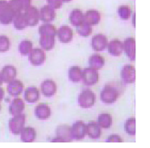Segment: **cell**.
<instances>
[{
    "label": "cell",
    "mask_w": 150,
    "mask_h": 148,
    "mask_svg": "<svg viewBox=\"0 0 150 148\" xmlns=\"http://www.w3.org/2000/svg\"><path fill=\"white\" fill-rule=\"evenodd\" d=\"M41 92L45 97L50 98L55 95L57 90V87H56V83L54 80L47 79L44 80L42 82L40 85Z\"/></svg>",
    "instance_id": "obj_13"
},
{
    "label": "cell",
    "mask_w": 150,
    "mask_h": 148,
    "mask_svg": "<svg viewBox=\"0 0 150 148\" xmlns=\"http://www.w3.org/2000/svg\"><path fill=\"white\" fill-rule=\"evenodd\" d=\"M11 8L16 13L22 12L31 6V0H10L8 1Z\"/></svg>",
    "instance_id": "obj_24"
},
{
    "label": "cell",
    "mask_w": 150,
    "mask_h": 148,
    "mask_svg": "<svg viewBox=\"0 0 150 148\" xmlns=\"http://www.w3.org/2000/svg\"><path fill=\"white\" fill-rule=\"evenodd\" d=\"M38 33L40 35H49V36L55 37L57 33V29L53 24L45 23L39 27Z\"/></svg>",
    "instance_id": "obj_30"
},
{
    "label": "cell",
    "mask_w": 150,
    "mask_h": 148,
    "mask_svg": "<svg viewBox=\"0 0 150 148\" xmlns=\"http://www.w3.org/2000/svg\"><path fill=\"white\" fill-rule=\"evenodd\" d=\"M26 123V116L23 114L13 116L8 121V127L11 132L14 135H20Z\"/></svg>",
    "instance_id": "obj_1"
},
{
    "label": "cell",
    "mask_w": 150,
    "mask_h": 148,
    "mask_svg": "<svg viewBox=\"0 0 150 148\" xmlns=\"http://www.w3.org/2000/svg\"><path fill=\"white\" fill-rule=\"evenodd\" d=\"M97 123L101 128L108 129L112 125V119L111 116L109 114L103 113L99 116L97 119Z\"/></svg>",
    "instance_id": "obj_32"
},
{
    "label": "cell",
    "mask_w": 150,
    "mask_h": 148,
    "mask_svg": "<svg viewBox=\"0 0 150 148\" xmlns=\"http://www.w3.org/2000/svg\"><path fill=\"white\" fill-rule=\"evenodd\" d=\"M40 91L35 87H29L24 91V99L29 103H35L40 98Z\"/></svg>",
    "instance_id": "obj_22"
},
{
    "label": "cell",
    "mask_w": 150,
    "mask_h": 148,
    "mask_svg": "<svg viewBox=\"0 0 150 148\" xmlns=\"http://www.w3.org/2000/svg\"><path fill=\"white\" fill-rule=\"evenodd\" d=\"M16 15V13L9 4L8 8L0 15V23L4 25H8V24H11Z\"/></svg>",
    "instance_id": "obj_25"
},
{
    "label": "cell",
    "mask_w": 150,
    "mask_h": 148,
    "mask_svg": "<svg viewBox=\"0 0 150 148\" xmlns=\"http://www.w3.org/2000/svg\"><path fill=\"white\" fill-rule=\"evenodd\" d=\"M69 20L72 25L74 26L75 27H78L81 24L84 22V14L80 9H74L70 13Z\"/></svg>",
    "instance_id": "obj_27"
},
{
    "label": "cell",
    "mask_w": 150,
    "mask_h": 148,
    "mask_svg": "<svg viewBox=\"0 0 150 148\" xmlns=\"http://www.w3.org/2000/svg\"><path fill=\"white\" fill-rule=\"evenodd\" d=\"M121 78L125 83H134L136 81V68L129 65L124 66L121 71Z\"/></svg>",
    "instance_id": "obj_9"
},
{
    "label": "cell",
    "mask_w": 150,
    "mask_h": 148,
    "mask_svg": "<svg viewBox=\"0 0 150 148\" xmlns=\"http://www.w3.org/2000/svg\"><path fill=\"white\" fill-rule=\"evenodd\" d=\"M72 1V0H62V1H63V2H65V3L70 2V1Z\"/></svg>",
    "instance_id": "obj_44"
},
{
    "label": "cell",
    "mask_w": 150,
    "mask_h": 148,
    "mask_svg": "<svg viewBox=\"0 0 150 148\" xmlns=\"http://www.w3.org/2000/svg\"><path fill=\"white\" fill-rule=\"evenodd\" d=\"M47 5L54 8V10L59 9L63 3L62 0H47Z\"/></svg>",
    "instance_id": "obj_38"
},
{
    "label": "cell",
    "mask_w": 150,
    "mask_h": 148,
    "mask_svg": "<svg viewBox=\"0 0 150 148\" xmlns=\"http://www.w3.org/2000/svg\"><path fill=\"white\" fill-rule=\"evenodd\" d=\"M3 83H4V82H3V80H2V77H1V73H0V87L2 85Z\"/></svg>",
    "instance_id": "obj_43"
},
{
    "label": "cell",
    "mask_w": 150,
    "mask_h": 148,
    "mask_svg": "<svg viewBox=\"0 0 150 148\" xmlns=\"http://www.w3.org/2000/svg\"><path fill=\"white\" fill-rule=\"evenodd\" d=\"M28 55L30 63L35 67L42 65L46 60V54L45 53V51L40 48H33Z\"/></svg>",
    "instance_id": "obj_5"
},
{
    "label": "cell",
    "mask_w": 150,
    "mask_h": 148,
    "mask_svg": "<svg viewBox=\"0 0 150 148\" xmlns=\"http://www.w3.org/2000/svg\"><path fill=\"white\" fill-rule=\"evenodd\" d=\"M71 136L73 140H82L86 135V125L83 121H77L70 127Z\"/></svg>",
    "instance_id": "obj_6"
},
{
    "label": "cell",
    "mask_w": 150,
    "mask_h": 148,
    "mask_svg": "<svg viewBox=\"0 0 150 148\" xmlns=\"http://www.w3.org/2000/svg\"><path fill=\"white\" fill-rule=\"evenodd\" d=\"M82 80L87 86H93L99 81V73L97 69L88 67L82 71Z\"/></svg>",
    "instance_id": "obj_4"
},
{
    "label": "cell",
    "mask_w": 150,
    "mask_h": 148,
    "mask_svg": "<svg viewBox=\"0 0 150 148\" xmlns=\"http://www.w3.org/2000/svg\"><path fill=\"white\" fill-rule=\"evenodd\" d=\"M56 35H57L60 42L67 44L72 41L73 36H74V33L70 27L64 25L62 26L57 30Z\"/></svg>",
    "instance_id": "obj_10"
},
{
    "label": "cell",
    "mask_w": 150,
    "mask_h": 148,
    "mask_svg": "<svg viewBox=\"0 0 150 148\" xmlns=\"http://www.w3.org/2000/svg\"><path fill=\"white\" fill-rule=\"evenodd\" d=\"M107 142H113V143H122L123 142V139L117 134H112L108 136V138L106 139Z\"/></svg>",
    "instance_id": "obj_39"
},
{
    "label": "cell",
    "mask_w": 150,
    "mask_h": 148,
    "mask_svg": "<svg viewBox=\"0 0 150 148\" xmlns=\"http://www.w3.org/2000/svg\"><path fill=\"white\" fill-rule=\"evenodd\" d=\"M96 101V96L93 91L85 89L80 93L78 97V103L81 107L88 109L93 107Z\"/></svg>",
    "instance_id": "obj_2"
},
{
    "label": "cell",
    "mask_w": 150,
    "mask_h": 148,
    "mask_svg": "<svg viewBox=\"0 0 150 148\" xmlns=\"http://www.w3.org/2000/svg\"><path fill=\"white\" fill-rule=\"evenodd\" d=\"M8 6L9 3L6 0H0V15L8 8Z\"/></svg>",
    "instance_id": "obj_40"
},
{
    "label": "cell",
    "mask_w": 150,
    "mask_h": 148,
    "mask_svg": "<svg viewBox=\"0 0 150 148\" xmlns=\"http://www.w3.org/2000/svg\"><path fill=\"white\" fill-rule=\"evenodd\" d=\"M13 23L14 27L17 30H20V31L24 30L27 27H29L27 18H26L25 15L23 12H20L16 13L13 20Z\"/></svg>",
    "instance_id": "obj_26"
},
{
    "label": "cell",
    "mask_w": 150,
    "mask_h": 148,
    "mask_svg": "<svg viewBox=\"0 0 150 148\" xmlns=\"http://www.w3.org/2000/svg\"><path fill=\"white\" fill-rule=\"evenodd\" d=\"M86 134L92 139H97L102 135V128L96 122H91L86 125Z\"/></svg>",
    "instance_id": "obj_21"
},
{
    "label": "cell",
    "mask_w": 150,
    "mask_h": 148,
    "mask_svg": "<svg viewBox=\"0 0 150 148\" xmlns=\"http://www.w3.org/2000/svg\"><path fill=\"white\" fill-rule=\"evenodd\" d=\"M1 73L3 82L8 84V82L16 79L17 76V69L12 65H6L4 67Z\"/></svg>",
    "instance_id": "obj_18"
},
{
    "label": "cell",
    "mask_w": 150,
    "mask_h": 148,
    "mask_svg": "<svg viewBox=\"0 0 150 148\" xmlns=\"http://www.w3.org/2000/svg\"><path fill=\"white\" fill-rule=\"evenodd\" d=\"M24 87V84L21 80L14 79L8 83L7 91L11 96L18 97L23 92Z\"/></svg>",
    "instance_id": "obj_12"
},
{
    "label": "cell",
    "mask_w": 150,
    "mask_h": 148,
    "mask_svg": "<svg viewBox=\"0 0 150 148\" xmlns=\"http://www.w3.org/2000/svg\"><path fill=\"white\" fill-rule=\"evenodd\" d=\"M82 69L78 66L70 67L68 71V76L72 82H79L82 80Z\"/></svg>",
    "instance_id": "obj_31"
},
{
    "label": "cell",
    "mask_w": 150,
    "mask_h": 148,
    "mask_svg": "<svg viewBox=\"0 0 150 148\" xmlns=\"http://www.w3.org/2000/svg\"><path fill=\"white\" fill-rule=\"evenodd\" d=\"M24 11V13L27 20L28 26L29 27L36 26L40 21V14H39L38 9L31 5Z\"/></svg>",
    "instance_id": "obj_7"
},
{
    "label": "cell",
    "mask_w": 150,
    "mask_h": 148,
    "mask_svg": "<svg viewBox=\"0 0 150 148\" xmlns=\"http://www.w3.org/2000/svg\"><path fill=\"white\" fill-rule=\"evenodd\" d=\"M39 43L42 49L44 51H50L55 46V37L40 35Z\"/></svg>",
    "instance_id": "obj_28"
},
{
    "label": "cell",
    "mask_w": 150,
    "mask_h": 148,
    "mask_svg": "<svg viewBox=\"0 0 150 148\" xmlns=\"http://www.w3.org/2000/svg\"><path fill=\"white\" fill-rule=\"evenodd\" d=\"M51 109L46 103H39L35 108V115L40 120H46L51 116Z\"/></svg>",
    "instance_id": "obj_19"
},
{
    "label": "cell",
    "mask_w": 150,
    "mask_h": 148,
    "mask_svg": "<svg viewBox=\"0 0 150 148\" xmlns=\"http://www.w3.org/2000/svg\"><path fill=\"white\" fill-rule=\"evenodd\" d=\"M33 49V43L31 41L25 40L22 41L18 46V50L22 55H28Z\"/></svg>",
    "instance_id": "obj_33"
},
{
    "label": "cell",
    "mask_w": 150,
    "mask_h": 148,
    "mask_svg": "<svg viewBox=\"0 0 150 148\" xmlns=\"http://www.w3.org/2000/svg\"><path fill=\"white\" fill-rule=\"evenodd\" d=\"M136 119L131 117L127 120L125 124V130L129 136H135L136 135Z\"/></svg>",
    "instance_id": "obj_35"
},
{
    "label": "cell",
    "mask_w": 150,
    "mask_h": 148,
    "mask_svg": "<svg viewBox=\"0 0 150 148\" xmlns=\"http://www.w3.org/2000/svg\"><path fill=\"white\" fill-rule=\"evenodd\" d=\"M124 51L131 60H136V40L134 37H128L123 42Z\"/></svg>",
    "instance_id": "obj_11"
},
{
    "label": "cell",
    "mask_w": 150,
    "mask_h": 148,
    "mask_svg": "<svg viewBox=\"0 0 150 148\" xmlns=\"http://www.w3.org/2000/svg\"><path fill=\"white\" fill-rule=\"evenodd\" d=\"M76 31L81 36L86 37H88L93 33V29H92V26L90 25L86 22H83V23L81 24L78 27H76Z\"/></svg>",
    "instance_id": "obj_34"
},
{
    "label": "cell",
    "mask_w": 150,
    "mask_h": 148,
    "mask_svg": "<svg viewBox=\"0 0 150 148\" xmlns=\"http://www.w3.org/2000/svg\"><path fill=\"white\" fill-rule=\"evenodd\" d=\"M135 20H136V14H134L133 15V26L135 27H136V23H135Z\"/></svg>",
    "instance_id": "obj_42"
},
{
    "label": "cell",
    "mask_w": 150,
    "mask_h": 148,
    "mask_svg": "<svg viewBox=\"0 0 150 148\" xmlns=\"http://www.w3.org/2000/svg\"><path fill=\"white\" fill-rule=\"evenodd\" d=\"M56 137L59 138L62 141L71 142L73 140L70 132V127L67 125H60L56 130Z\"/></svg>",
    "instance_id": "obj_15"
},
{
    "label": "cell",
    "mask_w": 150,
    "mask_h": 148,
    "mask_svg": "<svg viewBox=\"0 0 150 148\" xmlns=\"http://www.w3.org/2000/svg\"><path fill=\"white\" fill-rule=\"evenodd\" d=\"M4 96V90L2 87H0V102L3 100Z\"/></svg>",
    "instance_id": "obj_41"
},
{
    "label": "cell",
    "mask_w": 150,
    "mask_h": 148,
    "mask_svg": "<svg viewBox=\"0 0 150 148\" xmlns=\"http://www.w3.org/2000/svg\"><path fill=\"white\" fill-rule=\"evenodd\" d=\"M88 62L90 67L97 69V70H99V69H102L104 66L105 59L101 55L94 54V55H91L90 57Z\"/></svg>",
    "instance_id": "obj_29"
},
{
    "label": "cell",
    "mask_w": 150,
    "mask_h": 148,
    "mask_svg": "<svg viewBox=\"0 0 150 148\" xmlns=\"http://www.w3.org/2000/svg\"><path fill=\"white\" fill-rule=\"evenodd\" d=\"M107 48L110 55L118 57L121 55L124 51L123 42L119 40H112L108 43Z\"/></svg>",
    "instance_id": "obj_17"
},
{
    "label": "cell",
    "mask_w": 150,
    "mask_h": 148,
    "mask_svg": "<svg viewBox=\"0 0 150 148\" xmlns=\"http://www.w3.org/2000/svg\"><path fill=\"white\" fill-rule=\"evenodd\" d=\"M117 13L120 18L123 20H127L130 18L132 11L130 6L127 5L120 6L117 9Z\"/></svg>",
    "instance_id": "obj_36"
},
{
    "label": "cell",
    "mask_w": 150,
    "mask_h": 148,
    "mask_svg": "<svg viewBox=\"0 0 150 148\" xmlns=\"http://www.w3.org/2000/svg\"><path fill=\"white\" fill-rule=\"evenodd\" d=\"M40 14V20L45 23H50L55 19V10L50 7L49 5H45L39 11Z\"/></svg>",
    "instance_id": "obj_14"
},
{
    "label": "cell",
    "mask_w": 150,
    "mask_h": 148,
    "mask_svg": "<svg viewBox=\"0 0 150 148\" xmlns=\"http://www.w3.org/2000/svg\"><path fill=\"white\" fill-rule=\"evenodd\" d=\"M20 139L24 143H31L36 138V131L33 127H24L20 132Z\"/></svg>",
    "instance_id": "obj_20"
},
{
    "label": "cell",
    "mask_w": 150,
    "mask_h": 148,
    "mask_svg": "<svg viewBox=\"0 0 150 148\" xmlns=\"http://www.w3.org/2000/svg\"><path fill=\"white\" fill-rule=\"evenodd\" d=\"M25 108V103L20 98H16L12 100L9 106V113L12 116H16L22 114Z\"/></svg>",
    "instance_id": "obj_16"
},
{
    "label": "cell",
    "mask_w": 150,
    "mask_h": 148,
    "mask_svg": "<svg viewBox=\"0 0 150 148\" xmlns=\"http://www.w3.org/2000/svg\"><path fill=\"white\" fill-rule=\"evenodd\" d=\"M119 97V93L115 88L106 86L101 92L100 98L104 103L110 105L114 103Z\"/></svg>",
    "instance_id": "obj_3"
},
{
    "label": "cell",
    "mask_w": 150,
    "mask_h": 148,
    "mask_svg": "<svg viewBox=\"0 0 150 148\" xmlns=\"http://www.w3.org/2000/svg\"><path fill=\"white\" fill-rule=\"evenodd\" d=\"M11 46L9 38L6 35H0V53L8 51Z\"/></svg>",
    "instance_id": "obj_37"
},
{
    "label": "cell",
    "mask_w": 150,
    "mask_h": 148,
    "mask_svg": "<svg viewBox=\"0 0 150 148\" xmlns=\"http://www.w3.org/2000/svg\"><path fill=\"white\" fill-rule=\"evenodd\" d=\"M1 103H0V111H1Z\"/></svg>",
    "instance_id": "obj_45"
},
{
    "label": "cell",
    "mask_w": 150,
    "mask_h": 148,
    "mask_svg": "<svg viewBox=\"0 0 150 148\" xmlns=\"http://www.w3.org/2000/svg\"><path fill=\"white\" fill-rule=\"evenodd\" d=\"M101 20V15L96 10H89L84 14V22L91 26L97 25Z\"/></svg>",
    "instance_id": "obj_23"
},
{
    "label": "cell",
    "mask_w": 150,
    "mask_h": 148,
    "mask_svg": "<svg viewBox=\"0 0 150 148\" xmlns=\"http://www.w3.org/2000/svg\"><path fill=\"white\" fill-rule=\"evenodd\" d=\"M108 40L106 35L101 34H96L94 35L91 40V46L94 51L100 52L107 48Z\"/></svg>",
    "instance_id": "obj_8"
}]
</instances>
